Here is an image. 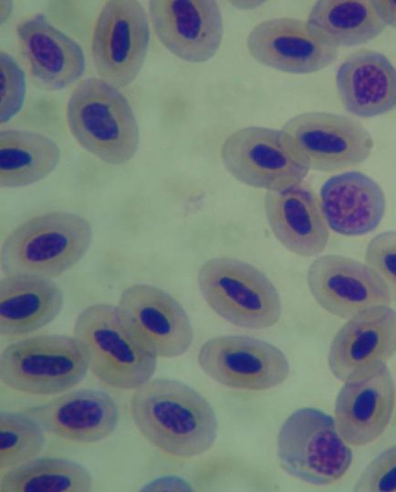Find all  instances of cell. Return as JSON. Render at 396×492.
<instances>
[{"mask_svg":"<svg viewBox=\"0 0 396 492\" xmlns=\"http://www.w3.org/2000/svg\"><path fill=\"white\" fill-rule=\"evenodd\" d=\"M130 412L143 437L172 456L202 455L216 439L218 422L212 405L199 392L180 381L149 380L135 389Z\"/></svg>","mask_w":396,"mask_h":492,"instance_id":"1","label":"cell"},{"mask_svg":"<svg viewBox=\"0 0 396 492\" xmlns=\"http://www.w3.org/2000/svg\"><path fill=\"white\" fill-rule=\"evenodd\" d=\"M73 336L104 384L135 390L151 379L157 356L137 337L117 305L94 303L78 315Z\"/></svg>","mask_w":396,"mask_h":492,"instance_id":"2","label":"cell"},{"mask_svg":"<svg viewBox=\"0 0 396 492\" xmlns=\"http://www.w3.org/2000/svg\"><path fill=\"white\" fill-rule=\"evenodd\" d=\"M91 241V225L79 214L57 210L33 216L5 238L1 268L5 275L53 279L78 264Z\"/></svg>","mask_w":396,"mask_h":492,"instance_id":"3","label":"cell"},{"mask_svg":"<svg viewBox=\"0 0 396 492\" xmlns=\"http://www.w3.org/2000/svg\"><path fill=\"white\" fill-rule=\"evenodd\" d=\"M67 123L77 142L102 162L120 166L135 156L140 129L129 100L98 77L80 80L66 109Z\"/></svg>","mask_w":396,"mask_h":492,"instance_id":"4","label":"cell"},{"mask_svg":"<svg viewBox=\"0 0 396 492\" xmlns=\"http://www.w3.org/2000/svg\"><path fill=\"white\" fill-rule=\"evenodd\" d=\"M197 282L208 306L226 322L261 330L277 323L282 305L274 283L255 266L232 257L205 261Z\"/></svg>","mask_w":396,"mask_h":492,"instance_id":"5","label":"cell"},{"mask_svg":"<svg viewBox=\"0 0 396 492\" xmlns=\"http://www.w3.org/2000/svg\"><path fill=\"white\" fill-rule=\"evenodd\" d=\"M220 156L233 178L266 191L298 185L310 169L304 153L282 128L258 126L238 128L225 138Z\"/></svg>","mask_w":396,"mask_h":492,"instance_id":"6","label":"cell"},{"mask_svg":"<svg viewBox=\"0 0 396 492\" xmlns=\"http://www.w3.org/2000/svg\"><path fill=\"white\" fill-rule=\"evenodd\" d=\"M282 469L306 483L327 486L349 468L352 452L340 436L335 419L325 412L304 407L283 423L276 442Z\"/></svg>","mask_w":396,"mask_h":492,"instance_id":"7","label":"cell"},{"mask_svg":"<svg viewBox=\"0 0 396 492\" xmlns=\"http://www.w3.org/2000/svg\"><path fill=\"white\" fill-rule=\"evenodd\" d=\"M87 357L74 336L36 335L14 342L1 354L0 377L9 388L54 395L77 385L87 374Z\"/></svg>","mask_w":396,"mask_h":492,"instance_id":"8","label":"cell"},{"mask_svg":"<svg viewBox=\"0 0 396 492\" xmlns=\"http://www.w3.org/2000/svg\"><path fill=\"white\" fill-rule=\"evenodd\" d=\"M149 42V18L139 1H107L91 39L92 60L99 77L118 89L129 86L143 66Z\"/></svg>","mask_w":396,"mask_h":492,"instance_id":"9","label":"cell"},{"mask_svg":"<svg viewBox=\"0 0 396 492\" xmlns=\"http://www.w3.org/2000/svg\"><path fill=\"white\" fill-rule=\"evenodd\" d=\"M197 360L209 377L234 389L268 390L284 383L290 373L279 348L249 336L210 338L201 346Z\"/></svg>","mask_w":396,"mask_h":492,"instance_id":"10","label":"cell"},{"mask_svg":"<svg viewBox=\"0 0 396 492\" xmlns=\"http://www.w3.org/2000/svg\"><path fill=\"white\" fill-rule=\"evenodd\" d=\"M307 158L310 169L339 171L365 161L373 139L359 121L340 114L313 111L298 114L282 127Z\"/></svg>","mask_w":396,"mask_h":492,"instance_id":"11","label":"cell"},{"mask_svg":"<svg viewBox=\"0 0 396 492\" xmlns=\"http://www.w3.org/2000/svg\"><path fill=\"white\" fill-rule=\"evenodd\" d=\"M117 306L133 333L157 357L175 358L190 348L193 333L189 317L164 290L134 283L122 291Z\"/></svg>","mask_w":396,"mask_h":492,"instance_id":"12","label":"cell"},{"mask_svg":"<svg viewBox=\"0 0 396 492\" xmlns=\"http://www.w3.org/2000/svg\"><path fill=\"white\" fill-rule=\"evenodd\" d=\"M149 19L162 46L186 62L210 60L223 40L222 12L214 0H151Z\"/></svg>","mask_w":396,"mask_h":492,"instance_id":"13","label":"cell"},{"mask_svg":"<svg viewBox=\"0 0 396 492\" xmlns=\"http://www.w3.org/2000/svg\"><path fill=\"white\" fill-rule=\"evenodd\" d=\"M307 285L320 307L347 320L366 309L392 302L372 268L340 254L316 258L307 270Z\"/></svg>","mask_w":396,"mask_h":492,"instance_id":"14","label":"cell"},{"mask_svg":"<svg viewBox=\"0 0 396 492\" xmlns=\"http://www.w3.org/2000/svg\"><path fill=\"white\" fill-rule=\"evenodd\" d=\"M245 45L258 63L296 75L322 70L339 54V48L319 36L307 21L293 17H276L257 24Z\"/></svg>","mask_w":396,"mask_h":492,"instance_id":"15","label":"cell"},{"mask_svg":"<svg viewBox=\"0 0 396 492\" xmlns=\"http://www.w3.org/2000/svg\"><path fill=\"white\" fill-rule=\"evenodd\" d=\"M395 353L396 311L380 305L348 319L331 342L328 364L332 374L346 382L386 364Z\"/></svg>","mask_w":396,"mask_h":492,"instance_id":"16","label":"cell"},{"mask_svg":"<svg viewBox=\"0 0 396 492\" xmlns=\"http://www.w3.org/2000/svg\"><path fill=\"white\" fill-rule=\"evenodd\" d=\"M20 55L33 83L46 91L61 90L84 73L82 47L46 15L24 18L16 29Z\"/></svg>","mask_w":396,"mask_h":492,"instance_id":"17","label":"cell"},{"mask_svg":"<svg viewBox=\"0 0 396 492\" xmlns=\"http://www.w3.org/2000/svg\"><path fill=\"white\" fill-rule=\"evenodd\" d=\"M395 400V385L387 364L344 382L334 407L342 438L354 446L377 440L390 424Z\"/></svg>","mask_w":396,"mask_h":492,"instance_id":"18","label":"cell"},{"mask_svg":"<svg viewBox=\"0 0 396 492\" xmlns=\"http://www.w3.org/2000/svg\"><path fill=\"white\" fill-rule=\"evenodd\" d=\"M43 429L59 438L96 443L114 431L120 412L114 398L96 389H78L26 412Z\"/></svg>","mask_w":396,"mask_h":492,"instance_id":"19","label":"cell"},{"mask_svg":"<svg viewBox=\"0 0 396 492\" xmlns=\"http://www.w3.org/2000/svg\"><path fill=\"white\" fill-rule=\"evenodd\" d=\"M266 217L276 239L302 257L321 253L329 238L318 196L305 183L279 191H266Z\"/></svg>","mask_w":396,"mask_h":492,"instance_id":"20","label":"cell"},{"mask_svg":"<svg viewBox=\"0 0 396 492\" xmlns=\"http://www.w3.org/2000/svg\"><path fill=\"white\" fill-rule=\"evenodd\" d=\"M318 196L328 229L340 235L367 234L379 226L385 213L386 200L381 187L360 171L331 176Z\"/></svg>","mask_w":396,"mask_h":492,"instance_id":"21","label":"cell"},{"mask_svg":"<svg viewBox=\"0 0 396 492\" xmlns=\"http://www.w3.org/2000/svg\"><path fill=\"white\" fill-rule=\"evenodd\" d=\"M336 87L346 110L358 118L396 108V67L380 52L363 48L349 55L337 69Z\"/></svg>","mask_w":396,"mask_h":492,"instance_id":"22","label":"cell"},{"mask_svg":"<svg viewBox=\"0 0 396 492\" xmlns=\"http://www.w3.org/2000/svg\"><path fill=\"white\" fill-rule=\"evenodd\" d=\"M64 302L50 278L33 274L5 275L0 282V332L4 337L34 333L50 323Z\"/></svg>","mask_w":396,"mask_h":492,"instance_id":"23","label":"cell"},{"mask_svg":"<svg viewBox=\"0 0 396 492\" xmlns=\"http://www.w3.org/2000/svg\"><path fill=\"white\" fill-rule=\"evenodd\" d=\"M58 145L35 131L7 128L0 133V185L19 188L34 184L57 168Z\"/></svg>","mask_w":396,"mask_h":492,"instance_id":"24","label":"cell"},{"mask_svg":"<svg viewBox=\"0 0 396 492\" xmlns=\"http://www.w3.org/2000/svg\"><path fill=\"white\" fill-rule=\"evenodd\" d=\"M307 22L319 36L337 48L368 43L386 27L371 0L318 1Z\"/></svg>","mask_w":396,"mask_h":492,"instance_id":"25","label":"cell"},{"mask_svg":"<svg viewBox=\"0 0 396 492\" xmlns=\"http://www.w3.org/2000/svg\"><path fill=\"white\" fill-rule=\"evenodd\" d=\"M89 471L80 463L60 457L33 458L2 473L1 492H87Z\"/></svg>","mask_w":396,"mask_h":492,"instance_id":"26","label":"cell"},{"mask_svg":"<svg viewBox=\"0 0 396 492\" xmlns=\"http://www.w3.org/2000/svg\"><path fill=\"white\" fill-rule=\"evenodd\" d=\"M43 427L26 413L2 412L0 468L5 472L35 458L44 448Z\"/></svg>","mask_w":396,"mask_h":492,"instance_id":"27","label":"cell"},{"mask_svg":"<svg viewBox=\"0 0 396 492\" xmlns=\"http://www.w3.org/2000/svg\"><path fill=\"white\" fill-rule=\"evenodd\" d=\"M0 119L5 123L21 109L26 92L25 74L8 53L0 54Z\"/></svg>","mask_w":396,"mask_h":492,"instance_id":"28","label":"cell"},{"mask_svg":"<svg viewBox=\"0 0 396 492\" xmlns=\"http://www.w3.org/2000/svg\"><path fill=\"white\" fill-rule=\"evenodd\" d=\"M365 262L382 280L391 301L396 302V231L371 239L366 248Z\"/></svg>","mask_w":396,"mask_h":492,"instance_id":"29","label":"cell"},{"mask_svg":"<svg viewBox=\"0 0 396 492\" xmlns=\"http://www.w3.org/2000/svg\"><path fill=\"white\" fill-rule=\"evenodd\" d=\"M360 492H396V446L378 455L354 486Z\"/></svg>","mask_w":396,"mask_h":492,"instance_id":"30","label":"cell"},{"mask_svg":"<svg viewBox=\"0 0 396 492\" xmlns=\"http://www.w3.org/2000/svg\"><path fill=\"white\" fill-rule=\"evenodd\" d=\"M371 2L383 24L396 28V1L371 0Z\"/></svg>","mask_w":396,"mask_h":492,"instance_id":"31","label":"cell"},{"mask_svg":"<svg viewBox=\"0 0 396 492\" xmlns=\"http://www.w3.org/2000/svg\"><path fill=\"white\" fill-rule=\"evenodd\" d=\"M12 10L11 1H1V23H4Z\"/></svg>","mask_w":396,"mask_h":492,"instance_id":"32","label":"cell"}]
</instances>
